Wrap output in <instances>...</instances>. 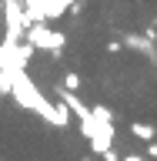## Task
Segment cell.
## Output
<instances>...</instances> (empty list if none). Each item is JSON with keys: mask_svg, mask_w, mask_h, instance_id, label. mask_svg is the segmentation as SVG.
Here are the masks:
<instances>
[{"mask_svg": "<svg viewBox=\"0 0 157 161\" xmlns=\"http://www.w3.org/2000/svg\"><path fill=\"white\" fill-rule=\"evenodd\" d=\"M120 161H144L140 154H127V158H120Z\"/></svg>", "mask_w": 157, "mask_h": 161, "instance_id": "6", "label": "cell"}, {"mask_svg": "<svg viewBox=\"0 0 157 161\" xmlns=\"http://www.w3.org/2000/svg\"><path fill=\"white\" fill-rule=\"evenodd\" d=\"M104 161H120V154L114 151V144H110V148H104Z\"/></svg>", "mask_w": 157, "mask_h": 161, "instance_id": "4", "label": "cell"}, {"mask_svg": "<svg viewBox=\"0 0 157 161\" xmlns=\"http://www.w3.org/2000/svg\"><path fill=\"white\" fill-rule=\"evenodd\" d=\"M130 134L140 138V141H154L157 138V131L150 128V124H144V121H134V124H130Z\"/></svg>", "mask_w": 157, "mask_h": 161, "instance_id": "2", "label": "cell"}, {"mask_svg": "<svg viewBox=\"0 0 157 161\" xmlns=\"http://www.w3.org/2000/svg\"><path fill=\"white\" fill-rule=\"evenodd\" d=\"M64 87L67 91H80V74L77 70H67V74H64Z\"/></svg>", "mask_w": 157, "mask_h": 161, "instance_id": "3", "label": "cell"}, {"mask_svg": "<svg viewBox=\"0 0 157 161\" xmlns=\"http://www.w3.org/2000/svg\"><path fill=\"white\" fill-rule=\"evenodd\" d=\"M0 20H3V0H0Z\"/></svg>", "mask_w": 157, "mask_h": 161, "instance_id": "7", "label": "cell"}, {"mask_svg": "<svg viewBox=\"0 0 157 161\" xmlns=\"http://www.w3.org/2000/svg\"><path fill=\"white\" fill-rule=\"evenodd\" d=\"M147 154H150V158H157V138L147 141Z\"/></svg>", "mask_w": 157, "mask_h": 161, "instance_id": "5", "label": "cell"}, {"mask_svg": "<svg viewBox=\"0 0 157 161\" xmlns=\"http://www.w3.org/2000/svg\"><path fill=\"white\" fill-rule=\"evenodd\" d=\"M84 161H94V158H84Z\"/></svg>", "mask_w": 157, "mask_h": 161, "instance_id": "9", "label": "cell"}, {"mask_svg": "<svg viewBox=\"0 0 157 161\" xmlns=\"http://www.w3.org/2000/svg\"><path fill=\"white\" fill-rule=\"evenodd\" d=\"M24 37H27L37 50H50V54H60V50H64V44H67V34H60V30H50L44 20L30 24V27L24 30Z\"/></svg>", "mask_w": 157, "mask_h": 161, "instance_id": "1", "label": "cell"}, {"mask_svg": "<svg viewBox=\"0 0 157 161\" xmlns=\"http://www.w3.org/2000/svg\"><path fill=\"white\" fill-rule=\"evenodd\" d=\"M77 3H87V0H77Z\"/></svg>", "mask_w": 157, "mask_h": 161, "instance_id": "8", "label": "cell"}]
</instances>
